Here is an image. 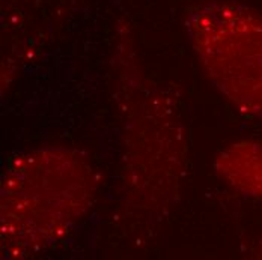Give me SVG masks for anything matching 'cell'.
<instances>
[{
    "mask_svg": "<svg viewBox=\"0 0 262 260\" xmlns=\"http://www.w3.org/2000/svg\"><path fill=\"white\" fill-rule=\"evenodd\" d=\"M97 176L77 151L50 148L17 156L2 182V250L26 257L56 244L89 210Z\"/></svg>",
    "mask_w": 262,
    "mask_h": 260,
    "instance_id": "cell-1",
    "label": "cell"
},
{
    "mask_svg": "<svg viewBox=\"0 0 262 260\" xmlns=\"http://www.w3.org/2000/svg\"><path fill=\"white\" fill-rule=\"evenodd\" d=\"M188 35L214 86L239 111L262 116V14L208 3L191 14Z\"/></svg>",
    "mask_w": 262,
    "mask_h": 260,
    "instance_id": "cell-2",
    "label": "cell"
},
{
    "mask_svg": "<svg viewBox=\"0 0 262 260\" xmlns=\"http://www.w3.org/2000/svg\"><path fill=\"white\" fill-rule=\"evenodd\" d=\"M215 169L235 190L262 197V145L243 141L229 146L219 155Z\"/></svg>",
    "mask_w": 262,
    "mask_h": 260,
    "instance_id": "cell-3",
    "label": "cell"
}]
</instances>
